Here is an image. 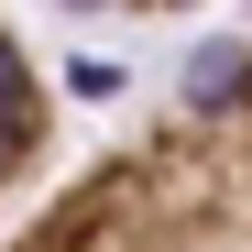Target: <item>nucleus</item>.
<instances>
[{"mask_svg":"<svg viewBox=\"0 0 252 252\" xmlns=\"http://www.w3.org/2000/svg\"><path fill=\"white\" fill-rule=\"evenodd\" d=\"M44 154H55V88L33 66V44L11 33V11H0V208L44 176Z\"/></svg>","mask_w":252,"mask_h":252,"instance_id":"obj_2","label":"nucleus"},{"mask_svg":"<svg viewBox=\"0 0 252 252\" xmlns=\"http://www.w3.org/2000/svg\"><path fill=\"white\" fill-rule=\"evenodd\" d=\"M88 22H176V11H208V0H66Z\"/></svg>","mask_w":252,"mask_h":252,"instance_id":"obj_3","label":"nucleus"},{"mask_svg":"<svg viewBox=\"0 0 252 252\" xmlns=\"http://www.w3.org/2000/svg\"><path fill=\"white\" fill-rule=\"evenodd\" d=\"M0 252H252V55L77 164Z\"/></svg>","mask_w":252,"mask_h":252,"instance_id":"obj_1","label":"nucleus"}]
</instances>
